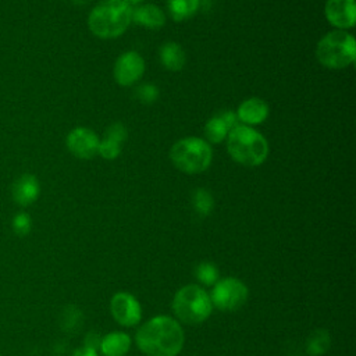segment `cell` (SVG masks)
<instances>
[{
  "label": "cell",
  "instance_id": "1",
  "mask_svg": "<svg viewBox=\"0 0 356 356\" xmlns=\"http://www.w3.org/2000/svg\"><path fill=\"white\" fill-rule=\"evenodd\" d=\"M135 342L146 356H177L182 350L185 335L177 318L161 314L139 327Z\"/></svg>",
  "mask_w": 356,
  "mask_h": 356
},
{
  "label": "cell",
  "instance_id": "2",
  "mask_svg": "<svg viewBox=\"0 0 356 356\" xmlns=\"http://www.w3.org/2000/svg\"><path fill=\"white\" fill-rule=\"evenodd\" d=\"M132 22V6L125 0H102L89 14L88 25L93 35L113 39L127 31Z\"/></svg>",
  "mask_w": 356,
  "mask_h": 356
},
{
  "label": "cell",
  "instance_id": "3",
  "mask_svg": "<svg viewBox=\"0 0 356 356\" xmlns=\"http://www.w3.org/2000/svg\"><path fill=\"white\" fill-rule=\"evenodd\" d=\"M229 156L246 167L260 165L268 154L266 138L249 125H236L227 135Z\"/></svg>",
  "mask_w": 356,
  "mask_h": 356
},
{
  "label": "cell",
  "instance_id": "4",
  "mask_svg": "<svg viewBox=\"0 0 356 356\" xmlns=\"http://www.w3.org/2000/svg\"><path fill=\"white\" fill-rule=\"evenodd\" d=\"M213 310L210 295L197 284L179 288L172 298V312L178 321L196 325L206 321Z\"/></svg>",
  "mask_w": 356,
  "mask_h": 356
},
{
  "label": "cell",
  "instance_id": "5",
  "mask_svg": "<svg viewBox=\"0 0 356 356\" xmlns=\"http://www.w3.org/2000/svg\"><path fill=\"white\" fill-rule=\"evenodd\" d=\"M210 145L196 136L184 138L175 142L170 150L172 164L185 174H199L209 168L211 163Z\"/></svg>",
  "mask_w": 356,
  "mask_h": 356
},
{
  "label": "cell",
  "instance_id": "6",
  "mask_svg": "<svg viewBox=\"0 0 356 356\" xmlns=\"http://www.w3.org/2000/svg\"><path fill=\"white\" fill-rule=\"evenodd\" d=\"M316 56L328 68H345L356 58V44L350 33L337 29L327 33L317 44Z\"/></svg>",
  "mask_w": 356,
  "mask_h": 356
},
{
  "label": "cell",
  "instance_id": "7",
  "mask_svg": "<svg viewBox=\"0 0 356 356\" xmlns=\"http://www.w3.org/2000/svg\"><path fill=\"white\" fill-rule=\"evenodd\" d=\"M210 295L211 305L222 312H234L245 305L248 300V286L235 277H225L218 280Z\"/></svg>",
  "mask_w": 356,
  "mask_h": 356
},
{
  "label": "cell",
  "instance_id": "8",
  "mask_svg": "<svg viewBox=\"0 0 356 356\" xmlns=\"http://www.w3.org/2000/svg\"><path fill=\"white\" fill-rule=\"evenodd\" d=\"M113 318L122 327H134L142 318L139 300L129 292H117L110 300Z\"/></svg>",
  "mask_w": 356,
  "mask_h": 356
},
{
  "label": "cell",
  "instance_id": "9",
  "mask_svg": "<svg viewBox=\"0 0 356 356\" xmlns=\"http://www.w3.org/2000/svg\"><path fill=\"white\" fill-rule=\"evenodd\" d=\"M145 72V61L136 51L122 53L114 64V78L121 86H131Z\"/></svg>",
  "mask_w": 356,
  "mask_h": 356
},
{
  "label": "cell",
  "instance_id": "10",
  "mask_svg": "<svg viewBox=\"0 0 356 356\" xmlns=\"http://www.w3.org/2000/svg\"><path fill=\"white\" fill-rule=\"evenodd\" d=\"M65 143L68 150L78 159L89 160L97 154L99 138L92 129L86 127L74 128L67 135Z\"/></svg>",
  "mask_w": 356,
  "mask_h": 356
},
{
  "label": "cell",
  "instance_id": "11",
  "mask_svg": "<svg viewBox=\"0 0 356 356\" xmlns=\"http://www.w3.org/2000/svg\"><path fill=\"white\" fill-rule=\"evenodd\" d=\"M328 22L341 31L352 28L356 21L355 0H327L324 7Z\"/></svg>",
  "mask_w": 356,
  "mask_h": 356
},
{
  "label": "cell",
  "instance_id": "12",
  "mask_svg": "<svg viewBox=\"0 0 356 356\" xmlns=\"http://www.w3.org/2000/svg\"><path fill=\"white\" fill-rule=\"evenodd\" d=\"M39 193H40L39 181L33 174H29V172L19 175L11 185L13 200L21 207H26L35 203L39 197Z\"/></svg>",
  "mask_w": 356,
  "mask_h": 356
},
{
  "label": "cell",
  "instance_id": "13",
  "mask_svg": "<svg viewBox=\"0 0 356 356\" xmlns=\"http://www.w3.org/2000/svg\"><path fill=\"white\" fill-rule=\"evenodd\" d=\"M238 121H242L248 125L260 124L268 115V106L264 100L259 97H250L242 102L236 110Z\"/></svg>",
  "mask_w": 356,
  "mask_h": 356
},
{
  "label": "cell",
  "instance_id": "14",
  "mask_svg": "<svg viewBox=\"0 0 356 356\" xmlns=\"http://www.w3.org/2000/svg\"><path fill=\"white\" fill-rule=\"evenodd\" d=\"M131 343L132 339L127 332L113 331L102 338L99 349L103 356H124L131 349Z\"/></svg>",
  "mask_w": 356,
  "mask_h": 356
},
{
  "label": "cell",
  "instance_id": "15",
  "mask_svg": "<svg viewBox=\"0 0 356 356\" xmlns=\"http://www.w3.org/2000/svg\"><path fill=\"white\" fill-rule=\"evenodd\" d=\"M132 21L150 29H159L165 22V14L153 4H142L132 8Z\"/></svg>",
  "mask_w": 356,
  "mask_h": 356
},
{
  "label": "cell",
  "instance_id": "16",
  "mask_svg": "<svg viewBox=\"0 0 356 356\" xmlns=\"http://www.w3.org/2000/svg\"><path fill=\"white\" fill-rule=\"evenodd\" d=\"M160 61L170 71H179L185 65V53L178 43L168 42L160 49Z\"/></svg>",
  "mask_w": 356,
  "mask_h": 356
},
{
  "label": "cell",
  "instance_id": "17",
  "mask_svg": "<svg viewBox=\"0 0 356 356\" xmlns=\"http://www.w3.org/2000/svg\"><path fill=\"white\" fill-rule=\"evenodd\" d=\"M331 346V335L328 330L318 328L313 331L306 341V352L310 356L324 355Z\"/></svg>",
  "mask_w": 356,
  "mask_h": 356
},
{
  "label": "cell",
  "instance_id": "18",
  "mask_svg": "<svg viewBox=\"0 0 356 356\" xmlns=\"http://www.w3.org/2000/svg\"><path fill=\"white\" fill-rule=\"evenodd\" d=\"M200 0H167L168 13L175 21H184L192 17L199 8Z\"/></svg>",
  "mask_w": 356,
  "mask_h": 356
},
{
  "label": "cell",
  "instance_id": "19",
  "mask_svg": "<svg viewBox=\"0 0 356 356\" xmlns=\"http://www.w3.org/2000/svg\"><path fill=\"white\" fill-rule=\"evenodd\" d=\"M229 131H231V129H229L228 125L225 124V121H224V118L221 117V114L214 115V117L210 118V120L206 122V125H204V135H206L207 140L211 142V143H220V142H222V140L227 138V135H228Z\"/></svg>",
  "mask_w": 356,
  "mask_h": 356
},
{
  "label": "cell",
  "instance_id": "20",
  "mask_svg": "<svg viewBox=\"0 0 356 356\" xmlns=\"http://www.w3.org/2000/svg\"><path fill=\"white\" fill-rule=\"evenodd\" d=\"M61 327L67 332H75L83 323L82 312L75 306H67L61 314Z\"/></svg>",
  "mask_w": 356,
  "mask_h": 356
},
{
  "label": "cell",
  "instance_id": "21",
  "mask_svg": "<svg viewBox=\"0 0 356 356\" xmlns=\"http://www.w3.org/2000/svg\"><path fill=\"white\" fill-rule=\"evenodd\" d=\"M192 204H193V209L195 211L202 216V217H206L210 214V211L213 210V204H214V200H213V196L210 192H207L206 189L203 188H199L193 192V196H192Z\"/></svg>",
  "mask_w": 356,
  "mask_h": 356
},
{
  "label": "cell",
  "instance_id": "22",
  "mask_svg": "<svg viewBox=\"0 0 356 356\" xmlns=\"http://www.w3.org/2000/svg\"><path fill=\"white\" fill-rule=\"evenodd\" d=\"M195 275L203 285L210 286L218 281V268L211 261H202L196 266Z\"/></svg>",
  "mask_w": 356,
  "mask_h": 356
},
{
  "label": "cell",
  "instance_id": "23",
  "mask_svg": "<svg viewBox=\"0 0 356 356\" xmlns=\"http://www.w3.org/2000/svg\"><path fill=\"white\" fill-rule=\"evenodd\" d=\"M120 142L104 135V138L102 140H99V147H97V153L106 159V160H114L118 157L120 154Z\"/></svg>",
  "mask_w": 356,
  "mask_h": 356
},
{
  "label": "cell",
  "instance_id": "24",
  "mask_svg": "<svg viewBox=\"0 0 356 356\" xmlns=\"http://www.w3.org/2000/svg\"><path fill=\"white\" fill-rule=\"evenodd\" d=\"M11 227H13V231L15 235L18 236H25L31 232V228H32V220H31V216L28 213H17L14 217H13V221H11Z\"/></svg>",
  "mask_w": 356,
  "mask_h": 356
},
{
  "label": "cell",
  "instance_id": "25",
  "mask_svg": "<svg viewBox=\"0 0 356 356\" xmlns=\"http://www.w3.org/2000/svg\"><path fill=\"white\" fill-rule=\"evenodd\" d=\"M136 99L145 104L153 103L159 97V89L152 83H143L136 89Z\"/></svg>",
  "mask_w": 356,
  "mask_h": 356
},
{
  "label": "cell",
  "instance_id": "26",
  "mask_svg": "<svg viewBox=\"0 0 356 356\" xmlns=\"http://www.w3.org/2000/svg\"><path fill=\"white\" fill-rule=\"evenodd\" d=\"M104 135H107V136H110V138L118 140L120 143H122V142L127 139V135H128V134H127V129H125V127H124L122 124L115 122V124L110 125V127L106 129V134H104Z\"/></svg>",
  "mask_w": 356,
  "mask_h": 356
},
{
  "label": "cell",
  "instance_id": "27",
  "mask_svg": "<svg viewBox=\"0 0 356 356\" xmlns=\"http://www.w3.org/2000/svg\"><path fill=\"white\" fill-rule=\"evenodd\" d=\"M100 341H102V338H100L96 332H90V334H88L86 338H85V346L97 350V349H99V345H100Z\"/></svg>",
  "mask_w": 356,
  "mask_h": 356
},
{
  "label": "cell",
  "instance_id": "28",
  "mask_svg": "<svg viewBox=\"0 0 356 356\" xmlns=\"http://www.w3.org/2000/svg\"><path fill=\"white\" fill-rule=\"evenodd\" d=\"M71 356H97V350L83 346V348H79V349L74 350Z\"/></svg>",
  "mask_w": 356,
  "mask_h": 356
},
{
  "label": "cell",
  "instance_id": "29",
  "mask_svg": "<svg viewBox=\"0 0 356 356\" xmlns=\"http://www.w3.org/2000/svg\"><path fill=\"white\" fill-rule=\"evenodd\" d=\"M125 1H127V3H129V4L132 6V4H138V3H140L142 0H125Z\"/></svg>",
  "mask_w": 356,
  "mask_h": 356
}]
</instances>
